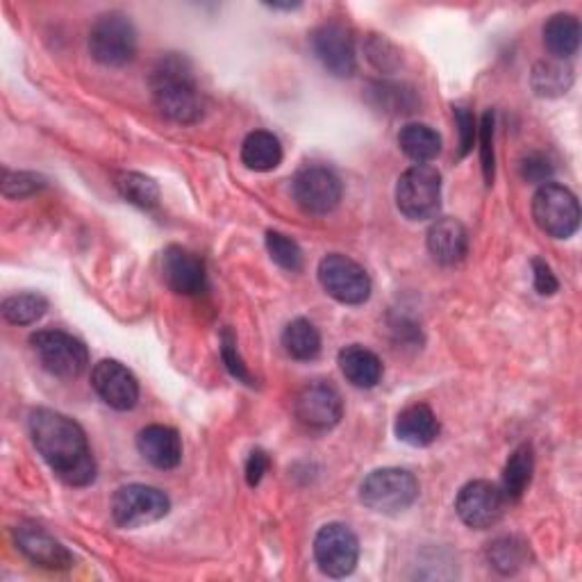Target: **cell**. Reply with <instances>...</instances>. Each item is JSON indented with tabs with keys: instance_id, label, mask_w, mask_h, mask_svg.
Returning a JSON list of instances; mask_svg holds the SVG:
<instances>
[{
	"instance_id": "cell-34",
	"label": "cell",
	"mask_w": 582,
	"mask_h": 582,
	"mask_svg": "<svg viewBox=\"0 0 582 582\" xmlns=\"http://www.w3.org/2000/svg\"><path fill=\"white\" fill-rule=\"evenodd\" d=\"M222 357H224L226 369L230 371L233 378H237L239 382L250 385V387L255 385L248 367H246L241 355H239V351H237V342H235V337H233L230 331H224V337H222Z\"/></svg>"
},
{
	"instance_id": "cell-3",
	"label": "cell",
	"mask_w": 582,
	"mask_h": 582,
	"mask_svg": "<svg viewBox=\"0 0 582 582\" xmlns=\"http://www.w3.org/2000/svg\"><path fill=\"white\" fill-rule=\"evenodd\" d=\"M419 498V481L406 468H378L364 478L359 500L378 515H398Z\"/></svg>"
},
{
	"instance_id": "cell-39",
	"label": "cell",
	"mask_w": 582,
	"mask_h": 582,
	"mask_svg": "<svg viewBox=\"0 0 582 582\" xmlns=\"http://www.w3.org/2000/svg\"><path fill=\"white\" fill-rule=\"evenodd\" d=\"M521 173L528 182H546L553 175V164L549 162V158H543L539 153L528 155L521 164Z\"/></svg>"
},
{
	"instance_id": "cell-9",
	"label": "cell",
	"mask_w": 582,
	"mask_h": 582,
	"mask_svg": "<svg viewBox=\"0 0 582 582\" xmlns=\"http://www.w3.org/2000/svg\"><path fill=\"white\" fill-rule=\"evenodd\" d=\"M171 509L169 496L149 485H126L112 498V519L121 528H141L164 519Z\"/></svg>"
},
{
	"instance_id": "cell-20",
	"label": "cell",
	"mask_w": 582,
	"mask_h": 582,
	"mask_svg": "<svg viewBox=\"0 0 582 582\" xmlns=\"http://www.w3.org/2000/svg\"><path fill=\"white\" fill-rule=\"evenodd\" d=\"M394 430L400 442L423 449L440 436V421H436L434 412L425 403H414L398 414Z\"/></svg>"
},
{
	"instance_id": "cell-16",
	"label": "cell",
	"mask_w": 582,
	"mask_h": 582,
	"mask_svg": "<svg viewBox=\"0 0 582 582\" xmlns=\"http://www.w3.org/2000/svg\"><path fill=\"white\" fill-rule=\"evenodd\" d=\"M162 276L164 282L182 297H198L207 289V271L205 262L198 258L196 252L182 248V246H169L162 255Z\"/></svg>"
},
{
	"instance_id": "cell-35",
	"label": "cell",
	"mask_w": 582,
	"mask_h": 582,
	"mask_svg": "<svg viewBox=\"0 0 582 582\" xmlns=\"http://www.w3.org/2000/svg\"><path fill=\"white\" fill-rule=\"evenodd\" d=\"M478 134H481L483 175H485L487 185H492V182H494V164H496V158H494V115L492 112H485V117L481 121V128H478Z\"/></svg>"
},
{
	"instance_id": "cell-32",
	"label": "cell",
	"mask_w": 582,
	"mask_h": 582,
	"mask_svg": "<svg viewBox=\"0 0 582 582\" xmlns=\"http://www.w3.org/2000/svg\"><path fill=\"white\" fill-rule=\"evenodd\" d=\"M46 177L36 175V173H25V171H19V173H12V171H3V194L8 198H28L36 192L46 190Z\"/></svg>"
},
{
	"instance_id": "cell-7",
	"label": "cell",
	"mask_w": 582,
	"mask_h": 582,
	"mask_svg": "<svg viewBox=\"0 0 582 582\" xmlns=\"http://www.w3.org/2000/svg\"><path fill=\"white\" fill-rule=\"evenodd\" d=\"M89 53L103 66H123L137 53V30L121 12L98 17L89 32Z\"/></svg>"
},
{
	"instance_id": "cell-18",
	"label": "cell",
	"mask_w": 582,
	"mask_h": 582,
	"mask_svg": "<svg viewBox=\"0 0 582 582\" xmlns=\"http://www.w3.org/2000/svg\"><path fill=\"white\" fill-rule=\"evenodd\" d=\"M428 250L444 267L462 262L468 252V233L457 218H440L428 230Z\"/></svg>"
},
{
	"instance_id": "cell-36",
	"label": "cell",
	"mask_w": 582,
	"mask_h": 582,
	"mask_svg": "<svg viewBox=\"0 0 582 582\" xmlns=\"http://www.w3.org/2000/svg\"><path fill=\"white\" fill-rule=\"evenodd\" d=\"M369 60L380 68V71H394L400 64L398 51L385 40V36L374 34V40L367 44Z\"/></svg>"
},
{
	"instance_id": "cell-6",
	"label": "cell",
	"mask_w": 582,
	"mask_h": 582,
	"mask_svg": "<svg viewBox=\"0 0 582 582\" xmlns=\"http://www.w3.org/2000/svg\"><path fill=\"white\" fill-rule=\"evenodd\" d=\"M532 218L549 237L569 239L580 226V205L567 187L543 182L532 198Z\"/></svg>"
},
{
	"instance_id": "cell-38",
	"label": "cell",
	"mask_w": 582,
	"mask_h": 582,
	"mask_svg": "<svg viewBox=\"0 0 582 582\" xmlns=\"http://www.w3.org/2000/svg\"><path fill=\"white\" fill-rule=\"evenodd\" d=\"M532 278H535L537 294H541V297H553L556 291L560 289V282H558L556 273L551 271V267L539 258L532 260Z\"/></svg>"
},
{
	"instance_id": "cell-10",
	"label": "cell",
	"mask_w": 582,
	"mask_h": 582,
	"mask_svg": "<svg viewBox=\"0 0 582 582\" xmlns=\"http://www.w3.org/2000/svg\"><path fill=\"white\" fill-rule=\"evenodd\" d=\"M314 560L325 575H351L359 560V541L355 532L344 524L323 526L314 539Z\"/></svg>"
},
{
	"instance_id": "cell-12",
	"label": "cell",
	"mask_w": 582,
	"mask_h": 582,
	"mask_svg": "<svg viewBox=\"0 0 582 582\" xmlns=\"http://www.w3.org/2000/svg\"><path fill=\"white\" fill-rule=\"evenodd\" d=\"M505 500L507 498L503 489L494 483L473 481L460 489L455 498V513L468 528L485 530L503 519Z\"/></svg>"
},
{
	"instance_id": "cell-2",
	"label": "cell",
	"mask_w": 582,
	"mask_h": 582,
	"mask_svg": "<svg viewBox=\"0 0 582 582\" xmlns=\"http://www.w3.org/2000/svg\"><path fill=\"white\" fill-rule=\"evenodd\" d=\"M155 105L173 123L192 126L203 117V96L185 57H164L151 76Z\"/></svg>"
},
{
	"instance_id": "cell-21",
	"label": "cell",
	"mask_w": 582,
	"mask_h": 582,
	"mask_svg": "<svg viewBox=\"0 0 582 582\" xmlns=\"http://www.w3.org/2000/svg\"><path fill=\"white\" fill-rule=\"evenodd\" d=\"M337 362H340L342 374L346 376V380L353 387L374 389L382 380V362H380V357L374 351L364 348L359 344H351V346L342 348Z\"/></svg>"
},
{
	"instance_id": "cell-24",
	"label": "cell",
	"mask_w": 582,
	"mask_h": 582,
	"mask_svg": "<svg viewBox=\"0 0 582 582\" xmlns=\"http://www.w3.org/2000/svg\"><path fill=\"white\" fill-rule=\"evenodd\" d=\"M398 146L410 160L425 164L442 153V137L425 123H408L398 132Z\"/></svg>"
},
{
	"instance_id": "cell-4",
	"label": "cell",
	"mask_w": 582,
	"mask_h": 582,
	"mask_svg": "<svg viewBox=\"0 0 582 582\" xmlns=\"http://www.w3.org/2000/svg\"><path fill=\"white\" fill-rule=\"evenodd\" d=\"M396 205L410 222H428L442 209V175L434 166L414 164L398 177Z\"/></svg>"
},
{
	"instance_id": "cell-30",
	"label": "cell",
	"mask_w": 582,
	"mask_h": 582,
	"mask_svg": "<svg viewBox=\"0 0 582 582\" xmlns=\"http://www.w3.org/2000/svg\"><path fill=\"white\" fill-rule=\"evenodd\" d=\"M267 250L271 255V260L280 269L291 271V273H297L303 269V250L291 237L276 233V230H269L267 233Z\"/></svg>"
},
{
	"instance_id": "cell-23",
	"label": "cell",
	"mask_w": 582,
	"mask_h": 582,
	"mask_svg": "<svg viewBox=\"0 0 582 582\" xmlns=\"http://www.w3.org/2000/svg\"><path fill=\"white\" fill-rule=\"evenodd\" d=\"M580 21L573 14H553L543 25V44L551 55L567 60L580 48Z\"/></svg>"
},
{
	"instance_id": "cell-22",
	"label": "cell",
	"mask_w": 582,
	"mask_h": 582,
	"mask_svg": "<svg viewBox=\"0 0 582 582\" xmlns=\"http://www.w3.org/2000/svg\"><path fill=\"white\" fill-rule=\"evenodd\" d=\"M241 162L250 171H273L282 162V146L273 132L255 130L241 143Z\"/></svg>"
},
{
	"instance_id": "cell-27",
	"label": "cell",
	"mask_w": 582,
	"mask_h": 582,
	"mask_svg": "<svg viewBox=\"0 0 582 582\" xmlns=\"http://www.w3.org/2000/svg\"><path fill=\"white\" fill-rule=\"evenodd\" d=\"M573 85V71L560 62H539L532 71V89L539 96L556 98L569 91Z\"/></svg>"
},
{
	"instance_id": "cell-37",
	"label": "cell",
	"mask_w": 582,
	"mask_h": 582,
	"mask_svg": "<svg viewBox=\"0 0 582 582\" xmlns=\"http://www.w3.org/2000/svg\"><path fill=\"white\" fill-rule=\"evenodd\" d=\"M455 115V123L460 128V158H466L468 151L473 149V141H476L478 128H476V119L468 112L466 107H455L453 109Z\"/></svg>"
},
{
	"instance_id": "cell-11",
	"label": "cell",
	"mask_w": 582,
	"mask_h": 582,
	"mask_svg": "<svg viewBox=\"0 0 582 582\" xmlns=\"http://www.w3.org/2000/svg\"><path fill=\"white\" fill-rule=\"evenodd\" d=\"M291 192H294V198L303 212L323 216L331 214L340 205L344 187L340 175L333 169L314 164L297 173Z\"/></svg>"
},
{
	"instance_id": "cell-13",
	"label": "cell",
	"mask_w": 582,
	"mask_h": 582,
	"mask_svg": "<svg viewBox=\"0 0 582 582\" xmlns=\"http://www.w3.org/2000/svg\"><path fill=\"white\" fill-rule=\"evenodd\" d=\"M312 51L327 73L335 78H351L357 68L355 44L351 32L342 23H323L312 36Z\"/></svg>"
},
{
	"instance_id": "cell-19",
	"label": "cell",
	"mask_w": 582,
	"mask_h": 582,
	"mask_svg": "<svg viewBox=\"0 0 582 582\" xmlns=\"http://www.w3.org/2000/svg\"><path fill=\"white\" fill-rule=\"evenodd\" d=\"M137 449L155 468H175L182 460V440L169 425H149L137 436Z\"/></svg>"
},
{
	"instance_id": "cell-14",
	"label": "cell",
	"mask_w": 582,
	"mask_h": 582,
	"mask_svg": "<svg viewBox=\"0 0 582 582\" xmlns=\"http://www.w3.org/2000/svg\"><path fill=\"white\" fill-rule=\"evenodd\" d=\"M294 412L297 419L312 430H331L344 414V400L333 385L319 380L299 391Z\"/></svg>"
},
{
	"instance_id": "cell-8",
	"label": "cell",
	"mask_w": 582,
	"mask_h": 582,
	"mask_svg": "<svg viewBox=\"0 0 582 582\" xmlns=\"http://www.w3.org/2000/svg\"><path fill=\"white\" fill-rule=\"evenodd\" d=\"M319 282L327 297L344 305H362L371 297V278L346 255L331 252L319 262Z\"/></svg>"
},
{
	"instance_id": "cell-17",
	"label": "cell",
	"mask_w": 582,
	"mask_h": 582,
	"mask_svg": "<svg viewBox=\"0 0 582 582\" xmlns=\"http://www.w3.org/2000/svg\"><path fill=\"white\" fill-rule=\"evenodd\" d=\"M14 541L19 551L36 567H44L51 571H64L71 569L73 556L68 553L66 546L57 541L51 532L34 524H23L14 530Z\"/></svg>"
},
{
	"instance_id": "cell-5",
	"label": "cell",
	"mask_w": 582,
	"mask_h": 582,
	"mask_svg": "<svg viewBox=\"0 0 582 582\" xmlns=\"http://www.w3.org/2000/svg\"><path fill=\"white\" fill-rule=\"evenodd\" d=\"M30 346L40 357L42 367L62 380H73L87 371V346L64 331H40L30 337Z\"/></svg>"
},
{
	"instance_id": "cell-15",
	"label": "cell",
	"mask_w": 582,
	"mask_h": 582,
	"mask_svg": "<svg viewBox=\"0 0 582 582\" xmlns=\"http://www.w3.org/2000/svg\"><path fill=\"white\" fill-rule=\"evenodd\" d=\"M91 387L109 408L119 412L132 410L139 400V382L134 374L117 359H103L96 364L91 371Z\"/></svg>"
},
{
	"instance_id": "cell-40",
	"label": "cell",
	"mask_w": 582,
	"mask_h": 582,
	"mask_svg": "<svg viewBox=\"0 0 582 582\" xmlns=\"http://www.w3.org/2000/svg\"><path fill=\"white\" fill-rule=\"evenodd\" d=\"M271 466V460L269 455L262 451V449H255L250 455H248V462H246V481L250 487H258L265 478V473L269 471Z\"/></svg>"
},
{
	"instance_id": "cell-31",
	"label": "cell",
	"mask_w": 582,
	"mask_h": 582,
	"mask_svg": "<svg viewBox=\"0 0 582 582\" xmlns=\"http://www.w3.org/2000/svg\"><path fill=\"white\" fill-rule=\"evenodd\" d=\"M489 562L500 573H515L526 562V543L515 537H503L489 546Z\"/></svg>"
},
{
	"instance_id": "cell-33",
	"label": "cell",
	"mask_w": 582,
	"mask_h": 582,
	"mask_svg": "<svg viewBox=\"0 0 582 582\" xmlns=\"http://www.w3.org/2000/svg\"><path fill=\"white\" fill-rule=\"evenodd\" d=\"M374 96L378 98V107H382L385 112H394V115H408L414 112V96L412 91H403V87L398 85H374Z\"/></svg>"
},
{
	"instance_id": "cell-1",
	"label": "cell",
	"mask_w": 582,
	"mask_h": 582,
	"mask_svg": "<svg viewBox=\"0 0 582 582\" xmlns=\"http://www.w3.org/2000/svg\"><path fill=\"white\" fill-rule=\"evenodd\" d=\"M30 436L34 449L62 483L71 487L94 483L96 460L80 423L62 412L40 408L30 414Z\"/></svg>"
},
{
	"instance_id": "cell-26",
	"label": "cell",
	"mask_w": 582,
	"mask_h": 582,
	"mask_svg": "<svg viewBox=\"0 0 582 582\" xmlns=\"http://www.w3.org/2000/svg\"><path fill=\"white\" fill-rule=\"evenodd\" d=\"M282 346L294 359L310 362L321 353V335L312 321L294 319L284 327Z\"/></svg>"
},
{
	"instance_id": "cell-29",
	"label": "cell",
	"mask_w": 582,
	"mask_h": 582,
	"mask_svg": "<svg viewBox=\"0 0 582 582\" xmlns=\"http://www.w3.org/2000/svg\"><path fill=\"white\" fill-rule=\"evenodd\" d=\"M48 310V301L42 294H17L6 299L3 316L12 325H30L40 321Z\"/></svg>"
},
{
	"instance_id": "cell-28",
	"label": "cell",
	"mask_w": 582,
	"mask_h": 582,
	"mask_svg": "<svg viewBox=\"0 0 582 582\" xmlns=\"http://www.w3.org/2000/svg\"><path fill=\"white\" fill-rule=\"evenodd\" d=\"M117 190L119 194L141 207V209H153L160 203V187L155 185V180H151L149 175H141L134 171H126L117 175Z\"/></svg>"
},
{
	"instance_id": "cell-25",
	"label": "cell",
	"mask_w": 582,
	"mask_h": 582,
	"mask_svg": "<svg viewBox=\"0 0 582 582\" xmlns=\"http://www.w3.org/2000/svg\"><path fill=\"white\" fill-rule=\"evenodd\" d=\"M535 471V455L532 446L524 444L513 455H509L505 471H503V494L507 500H519L528 489Z\"/></svg>"
}]
</instances>
